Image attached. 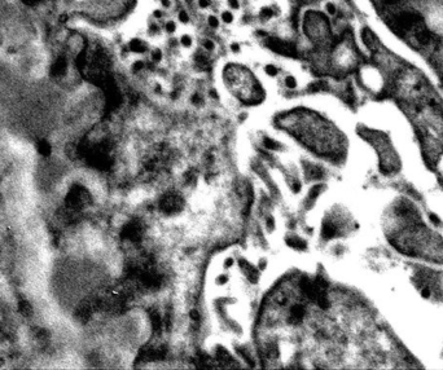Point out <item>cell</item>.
Listing matches in <instances>:
<instances>
[{
	"mask_svg": "<svg viewBox=\"0 0 443 370\" xmlns=\"http://www.w3.org/2000/svg\"><path fill=\"white\" fill-rule=\"evenodd\" d=\"M202 48H204L206 52H214V51H215V43H214V40L210 38L204 39V42H202Z\"/></svg>",
	"mask_w": 443,
	"mask_h": 370,
	"instance_id": "cell-6",
	"label": "cell"
},
{
	"mask_svg": "<svg viewBox=\"0 0 443 370\" xmlns=\"http://www.w3.org/2000/svg\"><path fill=\"white\" fill-rule=\"evenodd\" d=\"M180 46H182L183 48H191V46H192V38L188 37V35L183 37V38L180 39Z\"/></svg>",
	"mask_w": 443,
	"mask_h": 370,
	"instance_id": "cell-8",
	"label": "cell"
},
{
	"mask_svg": "<svg viewBox=\"0 0 443 370\" xmlns=\"http://www.w3.org/2000/svg\"><path fill=\"white\" fill-rule=\"evenodd\" d=\"M161 5H162L165 9L171 7V0H161Z\"/></svg>",
	"mask_w": 443,
	"mask_h": 370,
	"instance_id": "cell-13",
	"label": "cell"
},
{
	"mask_svg": "<svg viewBox=\"0 0 443 370\" xmlns=\"http://www.w3.org/2000/svg\"><path fill=\"white\" fill-rule=\"evenodd\" d=\"M191 19L190 15H188V12L182 9V11L179 12V21H182V22H188Z\"/></svg>",
	"mask_w": 443,
	"mask_h": 370,
	"instance_id": "cell-9",
	"label": "cell"
},
{
	"mask_svg": "<svg viewBox=\"0 0 443 370\" xmlns=\"http://www.w3.org/2000/svg\"><path fill=\"white\" fill-rule=\"evenodd\" d=\"M277 123L289 136L305 149L324 161L337 162L345 153L341 132L320 114L307 109H293L283 113Z\"/></svg>",
	"mask_w": 443,
	"mask_h": 370,
	"instance_id": "cell-1",
	"label": "cell"
},
{
	"mask_svg": "<svg viewBox=\"0 0 443 370\" xmlns=\"http://www.w3.org/2000/svg\"><path fill=\"white\" fill-rule=\"evenodd\" d=\"M200 8H208L210 5V0H198Z\"/></svg>",
	"mask_w": 443,
	"mask_h": 370,
	"instance_id": "cell-12",
	"label": "cell"
},
{
	"mask_svg": "<svg viewBox=\"0 0 443 370\" xmlns=\"http://www.w3.org/2000/svg\"><path fill=\"white\" fill-rule=\"evenodd\" d=\"M208 23L212 29H218L220 25V19L218 17H215V16H209Z\"/></svg>",
	"mask_w": 443,
	"mask_h": 370,
	"instance_id": "cell-7",
	"label": "cell"
},
{
	"mask_svg": "<svg viewBox=\"0 0 443 370\" xmlns=\"http://www.w3.org/2000/svg\"><path fill=\"white\" fill-rule=\"evenodd\" d=\"M224 83L231 96L243 105H257L265 97L261 83L248 69L240 65H231L226 68Z\"/></svg>",
	"mask_w": 443,
	"mask_h": 370,
	"instance_id": "cell-2",
	"label": "cell"
},
{
	"mask_svg": "<svg viewBox=\"0 0 443 370\" xmlns=\"http://www.w3.org/2000/svg\"><path fill=\"white\" fill-rule=\"evenodd\" d=\"M186 1H188V3H190V1H192V0H186Z\"/></svg>",
	"mask_w": 443,
	"mask_h": 370,
	"instance_id": "cell-14",
	"label": "cell"
},
{
	"mask_svg": "<svg viewBox=\"0 0 443 370\" xmlns=\"http://www.w3.org/2000/svg\"><path fill=\"white\" fill-rule=\"evenodd\" d=\"M129 49L135 53H144L148 51V46L141 39H133L129 44Z\"/></svg>",
	"mask_w": 443,
	"mask_h": 370,
	"instance_id": "cell-4",
	"label": "cell"
},
{
	"mask_svg": "<svg viewBox=\"0 0 443 370\" xmlns=\"http://www.w3.org/2000/svg\"><path fill=\"white\" fill-rule=\"evenodd\" d=\"M175 30H176V25H175V23L173 22V21H169V22L166 23V31H167V33H174Z\"/></svg>",
	"mask_w": 443,
	"mask_h": 370,
	"instance_id": "cell-10",
	"label": "cell"
},
{
	"mask_svg": "<svg viewBox=\"0 0 443 370\" xmlns=\"http://www.w3.org/2000/svg\"><path fill=\"white\" fill-rule=\"evenodd\" d=\"M228 4L231 5V8L237 9V8L240 7V0H228Z\"/></svg>",
	"mask_w": 443,
	"mask_h": 370,
	"instance_id": "cell-11",
	"label": "cell"
},
{
	"mask_svg": "<svg viewBox=\"0 0 443 370\" xmlns=\"http://www.w3.org/2000/svg\"><path fill=\"white\" fill-rule=\"evenodd\" d=\"M306 34L311 40L316 43H326L329 40L330 29L326 17L320 15L310 16V18L306 19Z\"/></svg>",
	"mask_w": 443,
	"mask_h": 370,
	"instance_id": "cell-3",
	"label": "cell"
},
{
	"mask_svg": "<svg viewBox=\"0 0 443 370\" xmlns=\"http://www.w3.org/2000/svg\"><path fill=\"white\" fill-rule=\"evenodd\" d=\"M220 22L226 23V25H231V23L233 22V13L230 11L222 12V15H220Z\"/></svg>",
	"mask_w": 443,
	"mask_h": 370,
	"instance_id": "cell-5",
	"label": "cell"
}]
</instances>
